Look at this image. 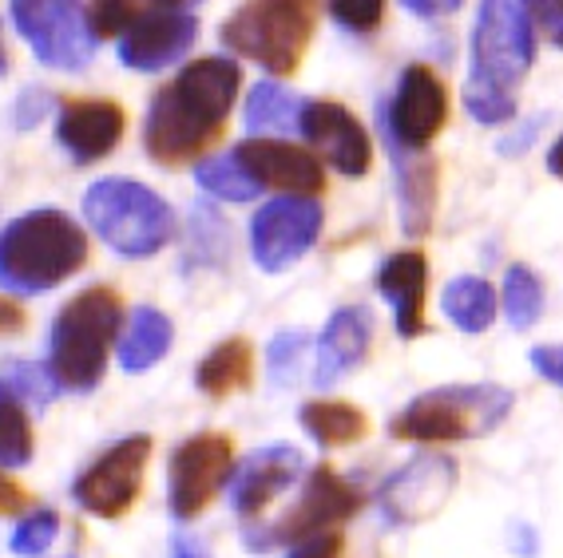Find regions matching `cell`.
Wrapping results in <instances>:
<instances>
[{"label":"cell","mask_w":563,"mask_h":558,"mask_svg":"<svg viewBox=\"0 0 563 558\" xmlns=\"http://www.w3.org/2000/svg\"><path fill=\"white\" fill-rule=\"evenodd\" d=\"M60 535V515L56 511H29L21 518V527L12 531V550L24 558H36L56 543Z\"/></svg>","instance_id":"32"},{"label":"cell","mask_w":563,"mask_h":558,"mask_svg":"<svg viewBox=\"0 0 563 558\" xmlns=\"http://www.w3.org/2000/svg\"><path fill=\"white\" fill-rule=\"evenodd\" d=\"M504 310L512 330H532L543 313V281L532 266H508L504 274Z\"/></svg>","instance_id":"31"},{"label":"cell","mask_w":563,"mask_h":558,"mask_svg":"<svg viewBox=\"0 0 563 558\" xmlns=\"http://www.w3.org/2000/svg\"><path fill=\"white\" fill-rule=\"evenodd\" d=\"M532 365L543 380H552V384H560L563 389V345H536Z\"/></svg>","instance_id":"39"},{"label":"cell","mask_w":563,"mask_h":558,"mask_svg":"<svg viewBox=\"0 0 563 558\" xmlns=\"http://www.w3.org/2000/svg\"><path fill=\"white\" fill-rule=\"evenodd\" d=\"M532 29H540L555 48H563V0H520Z\"/></svg>","instance_id":"36"},{"label":"cell","mask_w":563,"mask_h":558,"mask_svg":"<svg viewBox=\"0 0 563 558\" xmlns=\"http://www.w3.org/2000/svg\"><path fill=\"white\" fill-rule=\"evenodd\" d=\"M195 36H199V24L187 9L183 12H159V16H147V21L131 24L120 36V60L135 71H159L179 64L187 52H191Z\"/></svg>","instance_id":"19"},{"label":"cell","mask_w":563,"mask_h":558,"mask_svg":"<svg viewBox=\"0 0 563 558\" xmlns=\"http://www.w3.org/2000/svg\"><path fill=\"white\" fill-rule=\"evenodd\" d=\"M128 111L111 100H68L56 120V140L71 155V163H100L123 143Z\"/></svg>","instance_id":"18"},{"label":"cell","mask_w":563,"mask_h":558,"mask_svg":"<svg viewBox=\"0 0 563 558\" xmlns=\"http://www.w3.org/2000/svg\"><path fill=\"white\" fill-rule=\"evenodd\" d=\"M195 179H199V187L207 190V194L227 199V202H251L262 190L258 182L246 175V167L234 159V150L231 155H211V159H202L199 167H195Z\"/></svg>","instance_id":"30"},{"label":"cell","mask_w":563,"mask_h":558,"mask_svg":"<svg viewBox=\"0 0 563 558\" xmlns=\"http://www.w3.org/2000/svg\"><path fill=\"white\" fill-rule=\"evenodd\" d=\"M234 471V444L222 432L183 439L167 464V507L175 518H199Z\"/></svg>","instance_id":"10"},{"label":"cell","mask_w":563,"mask_h":558,"mask_svg":"<svg viewBox=\"0 0 563 558\" xmlns=\"http://www.w3.org/2000/svg\"><path fill=\"white\" fill-rule=\"evenodd\" d=\"M393 170H397V199H401V226L409 238H421L433 226L437 207V163L417 150L393 147Z\"/></svg>","instance_id":"22"},{"label":"cell","mask_w":563,"mask_h":558,"mask_svg":"<svg viewBox=\"0 0 563 558\" xmlns=\"http://www.w3.org/2000/svg\"><path fill=\"white\" fill-rule=\"evenodd\" d=\"M88 266V234L64 210H32L0 234V286L48 293Z\"/></svg>","instance_id":"3"},{"label":"cell","mask_w":563,"mask_h":558,"mask_svg":"<svg viewBox=\"0 0 563 558\" xmlns=\"http://www.w3.org/2000/svg\"><path fill=\"white\" fill-rule=\"evenodd\" d=\"M313 36L310 0H246L222 24V44L254 60L271 76H290L302 64Z\"/></svg>","instance_id":"7"},{"label":"cell","mask_w":563,"mask_h":558,"mask_svg":"<svg viewBox=\"0 0 563 558\" xmlns=\"http://www.w3.org/2000/svg\"><path fill=\"white\" fill-rule=\"evenodd\" d=\"M449 120V91L441 76L424 64H412L401 71V83L393 91V103L385 111V131H389V147L401 150H424L441 135Z\"/></svg>","instance_id":"13"},{"label":"cell","mask_w":563,"mask_h":558,"mask_svg":"<svg viewBox=\"0 0 563 558\" xmlns=\"http://www.w3.org/2000/svg\"><path fill=\"white\" fill-rule=\"evenodd\" d=\"M306 345H310V337H306V333H298V330L278 333V337L271 341V377H274V384H290Z\"/></svg>","instance_id":"35"},{"label":"cell","mask_w":563,"mask_h":558,"mask_svg":"<svg viewBox=\"0 0 563 558\" xmlns=\"http://www.w3.org/2000/svg\"><path fill=\"white\" fill-rule=\"evenodd\" d=\"M306 471V459L290 444H271V448H258L242 459L239 468L231 471V507L239 515H262L274 499L286 488H294Z\"/></svg>","instance_id":"17"},{"label":"cell","mask_w":563,"mask_h":558,"mask_svg":"<svg viewBox=\"0 0 563 558\" xmlns=\"http://www.w3.org/2000/svg\"><path fill=\"white\" fill-rule=\"evenodd\" d=\"M29 511H32V495L16 479L0 471V515H29Z\"/></svg>","instance_id":"38"},{"label":"cell","mask_w":563,"mask_h":558,"mask_svg":"<svg viewBox=\"0 0 563 558\" xmlns=\"http://www.w3.org/2000/svg\"><path fill=\"white\" fill-rule=\"evenodd\" d=\"M362 507V488H353L350 479L338 476L333 468H313L306 476V488L298 495L286 515L278 523H266V527H251L246 531V547L251 550H266V547H282V543H302L310 535H322V531H338V523L357 515Z\"/></svg>","instance_id":"8"},{"label":"cell","mask_w":563,"mask_h":558,"mask_svg":"<svg viewBox=\"0 0 563 558\" xmlns=\"http://www.w3.org/2000/svg\"><path fill=\"white\" fill-rule=\"evenodd\" d=\"M322 234V207L306 194H278L254 214L251 249L266 274H282L302 258Z\"/></svg>","instance_id":"12"},{"label":"cell","mask_w":563,"mask_h":558,"mask_svg":"<svg viewBox=\"0 0 563 558\" xmlns=\"http://www.w3.org/2000/svg\"><path fill=\"white\" fill-rule=\"evenodd\" d=\"M453 488H456L453 459L449 456H417L385 479L382 491H377V503H382L389 523L412 527V523L433 518L437 511L449 503Z\"/></svg>","instance_id":"14"},{"label":"cell","mask_w":563,"mask_h":558,"mask_svg":"<svg viewBox=\"0 0 563 558\" xmlns=\"http://www.w3.org/2000/svg\"><path fill=\"white\" fill-rule=\"evenodd\" d=\"M32 424L24 400L0 380V468H24L32 459Z\"/></svg>","instance_id":"28"},{"label":"cell","mask_w":563,"mask_h":558,"mask_svg":"<svg viewBox=\"0 0 563 558\" xmlns=\"http://www.w3.org/2000/svg\"><path fill=\"white\" fill-rule=\"evenodd\" d=\"M401 4L417 16H449L461 9V0H401Z\"/></svg>","instance_id":"41"},{"label":"cell","mask_w":563,"mask_h":558,"mask_svg":"<svg viewBox=\"0 0 563 558\" xmlns=\"http://www.w3.org/2000/svg\"><path fill=\"white\" fill-rule=\"evenodd\" d=\"M373 341V313L365 305H345L330 317V325L318 337V357H313V384H333L345 372H353L365 360Z\"/></svg>","instance_id":"21"},{"label":"cell","mask_w":563,"mask_h":558,"mask_svg":"<svg viewBox=\"0 0 563 558\" xmlns=\"http://www.w3.org/2000/svg\"><path fill=\"white\" fill-rule=\"evenodd\" d=\"M24 325H29V313H24L12 298H4V293H0V337L24 333Z\"/></svg>","instance_id":"40"},{"label":"cell","mask_w":563,"mask_h":558,"mask_svg":"<svg viewBox=\"0 0 563 558\" xmlns=\"http://www.w3.org/2000/svg\"><path fill=\"white\" fill-rule=\"evenodd\" d=\"M330 16L350 32H373L385 21V0H330Z\"/></svg>","instance_id":"34"},{"label":"cell","mask_w":563,"mask_h":558,"mask_svg":"<svg viewBox=\"0 0 563 558\" xmlns=\"http://www.w3.org/2000/svg\"><path fill=\"white\" fill-rule=\"evenodd\" d=\"M242 88V68L222 56L195 60L175 76L163 91H155L147 123H143V147L163 167H187L202 159L207 147L222 140L227 115Z\"/></svg>","instance_id":"1"},{"label":"cell","mask_w":563,"mask_h":558,"mask_svg":"<svg viewBox=\"0 0 563 558\" xmlns=\"http://www.w3.org/2000/svg\"><path fill=\"white\" fill-rule=\"evenodd\" d=\"M298 131H302L306 143L313 147V155L330 163L333 170H342L350 179H362L365 170H369L373 143L362 123H357V115L350 108H342V103L333 100L302 103Z\"/></svg>","instance_id":"15"},{"label":"cell","mask_w":563,"mask_h":558,"mask_svg":"<svg viewBox=\"0 0 563 558\" xmlns=\"http://www.w3.org/2000/svg\"><path fill=\"white\" fill-rule=\"evenodd\" d=\"M441 305L461 333H484L496 317V293L484 278H453L444 286Z\"/></svg>","instance_id":"26"},{"label":"cell","mask_w":563,"mask_h":558,"mask_svg":"<svg viewBox=\"0 0 563 558\" xmlns=\"http://www.w3.org/2000/svg\"><path fill=\"white\" fill-rule=\"evenodd\" d=\"M195 0H91L88 21L96 36H123L131 24L159 16V12H183Z\"/></svg>","instance_id":"27"},{"label":"cell","mask_w":563,"mask_h":558,"mask_svg":"<svg viewBox=\"0 0 563 558\" xmlns=\"http://www.w3.org/2000/svg\"><path fill=\"white\" fill-rule=\"evenodd\" d=\"M512 392L504 384H444L412 397L397 416L389 420V432L409 444H461V439L493 436L508 412Z\"/></svg>","instance_id":"5"},{"label":"cell","mask_w":563,"mask_h":558,"mask_svg":"<svg viewBox=\"0 0 563 558\" xmlns=\"http://www.w3.org/2000/svg\"><path fill=\"white\" fill-rule=\"evenodd\" d=\"M298 115H302V100L271 80L254 83V91L246 96V127L251 131L298 127Z\"/></svg>","instance_id":"29"},{"label":"cell","mask_w":563,"mask_h":558,"mask_svg":"<svg viewBox=\"0 0 563 558\" xmlns=\"http://www.w3.org/2000/svg\"><path fill=\"white\" fill-rule=\"evenodd\" d=\"M234 159L246 167L258 187L282 190V194H322L325 190V170L322 159L310 155V150L294 147V143L282 140H246L234 147Z\"/></svg>","instance_id":"16"},{"label":"cell","mask_w":563,"mask_h":558,"mask_svg":"<svg viewBox=\"0 0 563 558\" xmlns=\"http://www.w3.org/2000/svg\"><path fill=\"white\" fill-rule=\"evenodd\" d=\"M377 290L389 301L393 325L405 341L424 333V293H429V258L421 249H397L377 269Z\"/></svg>","instance_id":"20"},{"label":"cell","mask_w":563,"mask_h":558,"mask_svg":"<svg viewBox=\"0 0 563 558\" xmlns=\"http://www.w3.org/2000/svg\"><path fill=\"white\" fill-rule=\"evenodd\" d=\"M251 380H254V349L246 337H231V341H222V345H214V349L199 360V369H195V384L211 400L251 389Z\"/></svg>","instance_id":"23"},{"label":"cell","mask_w":563,"mask_h":558,"mask_svg":"<svg viewBox=\"0 0 563 558\" xmlns=\"http://www.w3.org/2000/svg\"><path fill=\"white\" fill-rule=\"evenodd\" d=\"M12 21L48 68L84 71L100 41L84 0H12Z\"/></svg>","instance_id":"9"},{"label":"cell","mask_w":563,"mask_h":558,"mask_svg":"<svg viewBox=\"0 0 563 558\" xmlns=\"http://www.w3.org/2000/svg\"><path fill=\"white\" fill-rule=\"evenodd\" d=\"M536 56L532 21L520 0H481L473 29V71L464 83V108L488 127L516 115V88Z\"/></svg>","instance_id":"2"},{"label":"cell","mask_w":563,"mask_h":558,"mask_svg":"<svg viewBox=\"0 0 563 558\" xmlns=\"http://www.w3.org/2000/svg\"><path fill=\"white\" fill-rule=\"evenodd\" d=\"M302 428L310 432V439H318L322 448H345L369 432V420L362 409H353L345 400H313L298 412Z\"/></svg>","instance_id":"25"},{"label":"cell","mask_w":563,"mask_h":558,"mask_svg":"<svg viewBox=\"0 0 563 558\" xmlns=\"http://www.w3.org/2000/svg\"><path fill=\"white\" fill-rule=\"evenodd\" d=\"M4 384H9L16 397L24 400V404H48L52 397H56V377H52L48 365H32V360H16L9 372H4Z\"/></svg>","instance_id":"33"},{"label":"cell","mask_w":563,"mask_h":558,"mask_svg":"<svg viewBox=\"0 0 563 558\" xmlns=\"http://www.w3.org/2000/svg\"><path fill=\"white\" fill-rule=\"evenodd\" d=\"M152 464V436H128L80 471L71 499L96 518H120L135 507Z\"/></svg>","instance_id":"11"},{"label":"cell","mask_w":563,"mask_h":558,"mask_svg":"<svg viewBox=\"0 0 563 558\" xmlns=\"http://www.w3.org/2000/svg\"><path fill=\"white\" fill-rule=\"evenodd\" d=\"M345 555V538L338 531H322V535H310L302 543H294L290 558H342Z\"/></svg>","instance_id":"37"},{"label":"cell","mask_w":563,"mask_h":558,"mask_svg":"<svg viewBox=\"0 0 563 558\" xmlns=\"http://www.w3.org/2000/svg\"><path fill=\"white\" fill-rule=\"evenodd\" d=\"M172 341H175L172 321L163 317L159 310H152V305H143V310L131 313V325L120 345V365L128 372L152 369V365H159V360L167 357Z\"/></svg>","instance_id":"24"},{"label":"cell","mask_w":563,"mask_h":558,"mask_svg":"<svg viewBox=\"0 0 563 558\" xmlns=\"http://www.w3.org/2000/svg\"><path fill=\"white\" fill-rule=\"evenodd\" d=\"M123 325V298L108 286H91L52 321V360L56 384L68 392H91L108 372L111 345Z\"/></svg>","instance_id":"4"},{"label":"cell","mask_w":563,"mask_h":558,"mask_svg":"<svg viewBox=\"0 0 563 558\" xmlns=\"http://www.w3.org/2000/svg\"><path fill=\"white\" fill-rule=\"evenodd\" d=\"M172 558H207V555H202V547L195 543V538H175Z\"/></svg>","instance_id":"42"},{"label":"cell","mask_w":563,"mask_h":558,"mask_svg":"<svg viewBox=\"0 0 563 558\" xmlns=\"http://www.w3.org/2000/svg\"><path fill=\"white\" fill-rule=\"evenodd\" d=\"M9 68V60H4V44H0V71Z\"/></svg>","instance_id":"44"},{"label":"cell","mask_w":563,"mask_h":558,"mask_svg":"<svg viewBox=\"0 0 563 558\" xmlns=\"http://www.w3.org/2000/svg\"><path fill=\"white\" fill-rule=\"evenodd\" d=\"M84 219L123 258H152L175 238V210L135 179H100L84 194Z\"/></svg>","instance_id":"6"},{"label":"cell","mask_w":563,"mask_h":558,"mask_svg":"<svg viewBox=\"0 0 563 558\" xmlns=\"http://www.w3.org/2000/svg\"><path fill=\"white\" fill-rule=\"evenodd\" d=\"M548 170H552L555 179H563V140L552 147V155H548Z\"/></svg>","instance_id":"43"}]
</instances>
